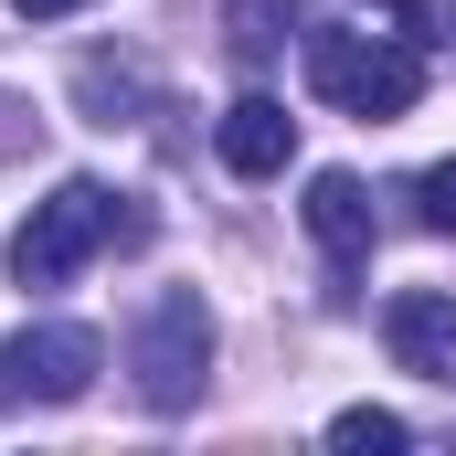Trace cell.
Masks as SVG:
<instances>
[{"instance_id":"obj_1","label":"cell","mask_w":456,"mask_h":456,"mask_svg":"<svg viewBox=\"0 0 456 456\" xmlns=\"http://www.w3.org/2000/svg\"><path fill=\"white\" fill-rule=\"evenodd\" d=\"M107 244H149V213L107 191V181H53L43 202H32V224L11 233V276L21 287H64V276H86Z\"/></svg>"},{"instance_id":"obj_2","label":"cell","mask_w":456,"mask_h":456,"mask_svg":"<svg viewBox=\"0 0 456 456\" xmlns=\"http://www.w3.org/2000/svg\"><path fill=\"white\" fill-rule=\"evenodd\" d=\"M127 371H138V403L149 414H191L202 382H213V308L202 287H159L127 330Z\"/></svg>"},{"instance_id":"obj_11","label":"cell","mask_w":456,"mask_h":456,"mask_svg":"<svg viewBox=\"0 0 456 456\" xmlns=\"http://www.w3.org/2000/svg\"><path fill=\"white\" fill-rule=\"evenodd\" d=\"M32 138H43V117L21 107V96H0V159H21V149H32Z\"/></svg>"},{"instance_id":"obj_12","label":"cell","mask_w":456,"mask_h":456,"mask_svg":"<svg viewBox=\"0 0 456 456\" xmlns=\"http://www.w3.org/2000/svg\"><path fill=\"white\" fill-rule=\"evenodd\" d=\"M21 21H64V11H86V0H11Z\"/></svg>"},{"instance_id":"obj_5","label":"cell","mask_w":456,"mask_h":456,"mask_svg":"<svg viewBox=\"0 0 456 456\" xmlns=\"http://www.w3.org/2000/svg\"><path fill=\"white\" fill-rule=\"evenodd\" d=\"M382 340H393V361L414 382H456V297L446 287H403L382 308Z\"/></svg>"},{"instance_id":"obj_4","label":"cell","mask_w":456,"mask_h":456,"mask_svg":"<svg viewBox=\"0 0 456 456\" xmlns=\"http://www.w3.org/2000/svg\"><path fill=\"white\" fill-rule=\"evenodd\" d=\"M107 371V340L75 330V319H43L21 340H0V414H53V403H86Z\"/></svg>"},{"instance_id":"obj_13","label":"cell","mask_w":456,"mask_h":456,"mask_svg":"<svg viewBox=\"0 0 456 456\" xmlns=\"http://www.w3.org/2000/svg\"><path fill=\"white\" fill-rule=\"evenodd\" d=\"M382 11H403V0H382Z\"/></svg>"},{"instance_id":"obj_3","label":"cell","mask_w":456,"mask_h":456,"mask_svg":"<svg viewBox=\"0 0 456 456\" xmlns=\"http://www.w3.org/2000/svg\"><path fill=\"white\" fill-rule=\"evenodd\" d=\"M308 86L350 117H403L425 96V43H361V32H308Z\"/></svg>"},{"instance_id":"obj_8","label":"cell","mask_w":456,"mask_h":456,"mask_svg":"<svg viewBox=\"0 0 456 456\" xmlns=\"http://www.w3.org/2000/svg\"><path fill=\"white\" fill-rule=\"evenodd\" d=\"M287 32H297V0H224L233 64H276V53H287Z\"/></svg>"},{"instance_id":"obj_10","label":"cell","mask_w":456,"mask_h":456,"mask_svg":"<svg viewBox=\"0 0 456 456\" xmlns=\"http://www.w3.org/2000/svg\"><path fill=\"white\" fill-rule=\"evenodd\" d=\"M414 224H425V233H456V159L414 170Z\"/></svg>"},{"instance_id":"obj_7","label":"cell","mask_w":456,"mask_h":456,"mask_svg":"<svg viewBox=\"0 0 456 456\" xmlns=\"http://www.w3.org/2000/svg\"><path fill=\"white\" fill-rule=\"evenodd\" d=\"M308 233H319V255H330L340 276H361V255H371V191H361L350 170H319V181H308Z\"/></svg>"},{"instance_id":"obj_9","label":"cell","mask_w":456,"mask_h":456,"mask_svg":"<svg viewBox=\"0 0 456 456\" xmlns=\"http://www.w3.org/2000/svg\"><path fill=\"white\" fill-rule=\"evenodd\" d=\"M330 446H340V456H393V446H414V436H403V414L350 403V414H330Z\"/></svg>"},{"instance_id":"obj_6","label":"cell","mask_w":456,"mask_h":456,"mask_svg":"<svg viewBox=\"0 0 456 456\" xmlns=\"http://www.w3.org/2000/svg\"><path fill=\"white\" fill-rule=\"evenodd\" d=\"M213 149H224L233 181H276V170L297 159V117L276 107V96H233V107L213 117Z\"/></svg>"}]
</instances>
